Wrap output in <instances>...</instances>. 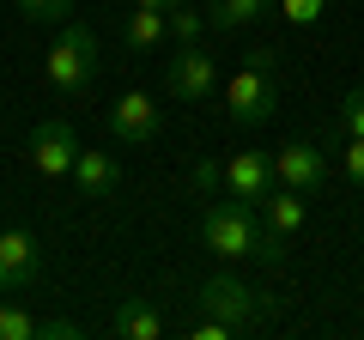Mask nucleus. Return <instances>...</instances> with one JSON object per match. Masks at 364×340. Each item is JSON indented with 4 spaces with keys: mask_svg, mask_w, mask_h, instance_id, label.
Wrapping results in <instances>:
<instances>
[{
    "mask_svg": "<svg viewBox=\"0 0 364 340\" xmlns=\"http://www.w3.org/2000/svg\"><path fill=\"white\" fill-rule=\"evenodd\" d=\"M200 243H207L213 255H225V262H243V255H255V262H267V267L286 262V237H273L267 225H261V207H249V201H237V195L207 201V213H200Z\"/></svg>",
    "mask_w": 364,
    "mask_h": 340,
    "instance_id": "1",
    "label": "nucleus"
},
{
    "mask_svg": "<svg viewBox=\"0 0 364 340\" xmlns=\"http://www.w3.org/2000/svg\"><path fill=\"white\" fill-rule=\"evenodd\" d=\"M273 61H279L273 49H255V55L231 73V85H225V116H231L237 128H261V122H273V110H279V79H273Z\"/></svg>",
    "mask_w": 364,
    "mask_h": 340,
    "instance_id": "2",
    "label": "nucleus"
},
{
    "mask_svg": "<svg viewBox=\"0 0 364 340\" xmlns=\"http://www.w3.org/2000/svg\"><path fill=\"white\" fill-rule=\"evenodd\" d=\"M43 73H49V85L55 92H85L91 79H97V37H91L85 25H73L67 18L61 31H55V43H49V55H43Z\"/></svg>",
    "mask_w": 364,
    "mask_h": 340,
    "instance_id": "3",
    "label": "nucleus"
},
{
    "mask_svg": "<svg viewBox=\"0 0 364 340\" xmlns=\"http://www.w3.org/2000/svg\"><path fill=\"white\" fill-rule=\"evenodd\" d=\"M195 298H200V316H219V322H231L237 334L273 316V298H261V292H255V286H243L237 274H213L207 286L195 292Z\"/></svg>",
    "mask_w": 364,
    "mask_h": 340,
    "instance_id": "4",
    "label": "nucleus"
},
{
    "mask_svg": "<svg viewBox=\"0 0 364 340\" xmlns=\"http://www.w3.org/2000/svg\"><path fill=\"white\" fill-rule=\"evenodd\" d=\"M164 85H170L176 104H207V97L219 92V61H213V49L176 43V55H170V67H164Z\"/></svg>",
    "mask_w": 364,
    "mask_h": 340,
    "instance_id": "5",
    "label": "nucleus"
},
{
    "mask_svg": "<svg viewBox=\"0 0 364 340\" xmlns=\"http://www.w3.org/2000/svg\"><path fill=\"white\" fill-rule=\"evenodd\" d=\"M31 170L37 176H49V183H61V176H73V164H79V134H73V122H37L31 128Z\"/></svg>",
    "mask_w": 364,
    "mask_h": 340,
    "instance_id": "6",
    "label": "nucleus"
},
{
    "mask_svg": "<svg viewBox=\"0 0 364 340\" xmlns=\"http://www.w3.org/2000/svg\"><path fill=\"white\" fill-rule=\"evenodd\" d=\"M109 134H116L122 146H152L158 134H164V110H158L152 92H122L116 104H109Z\"/></svg>",
    "mask_w": 364,
    "mask_h": 340,
    "instance_id": "7",
    "label": "nucleus"
},
{
    "mask_svg": "<svg viewBox=\"0 0 364 340\" xmlns=\"http://www.w3.org/2000/svg\"><path fill=\"white\" fill-rule=\"evenodd\" d=\"M273 188H279L273 152H231V158H225V195H237V201H249V207H261Z\"/></svg>",
    "mask_w": 364,
    "mask_h": 340,
    "instance_id": "8",
    "label": "nucleus"
},
{
    "mask_svg": "<svg viewBox=\"0 0 364 340\" xmlns=\"http://www.w3.org/2000/svg\"><path fill=\"white\" fill-rule=\"evenodd\" d=\"M43 280V243L31 231H0V292H31Z\"/></svg>",
    "mask_w": 364,
    "mask_h": 340,
    "instance_id": "9",
    "label": "nucleus"
},
{
    "mask_svg": "<svg viewBox=\"0 0 364 340\" xmlns=\"http://www.w3.org/2000/svg\"><path fill=\"white\" fill-rule=\"evenodd\" d=\"M273 170H279V183L298 188V195H316V188L328 183V158H322V146H310V140H286L273 152Z\"/></svg>",
    "mask_w": 364,
    "mask_h": 340,
    "instance_id": "10",
    "label": "nucleus"
},
{
    "mask_svg": "<svg viewBox=\"0 0 364 340\" xmlns=\"http://www.w3.org/2000/svg\"><path fill=\"white\" fill-rule=\"evenodd\" d=\"M109 334H116V340H158V334H164V316H158L152 298L128 292V298L109 310Z\"/></svg>",
    "mask_w": 364,
    "mask_h": 340,
    "instance_id": "11",
    "label": "nucleus"
},
{
    "mask_svg": "<svg viewBox=\"0 0 364 340\" xmlns=\"http://www.w3.org/2000/svg\"><path fill=\"white\" fill-rule=\"evenodd\" d=\"M73 188L85 201H104L122 188V164L109 152H97V146H79V164H73Z\"/></svg>",
    "mask_w": 364,
    "mask_h": 340,
    "instance_id": "12",
    "label": "nucleus"
},
{
    "mask_svg": "<svg viewBox=\"0 0 364 340\" xmlns=\"http://www.w3.org/2000/svg\"><path fill=\"white\" fill-rule=\"evenodd\" d=\"M122 43H128L134 55H152L170 43V13H158V6H134L128 25H122Z\"/></svg>",
    "mask_w": 364,
    "mask_h": 340,
    "instance_id": "13",
    "label": "nucleus"
},
{
    "mask_svg": "<svg viewBox=\"0 0 364 340\" xmlns=\"http://www.w3.org/2000/svg\"><path fill=\"white\" fill-rule=\"evenodd\" d=\"M261 225H267L273 237H286V243H291V237L304 231V195H298V188H286V183H279V188H273L267 201H261Z\"/></svg>",
    "mask_w": 364,
    "mask_h": 340,
    "instance_id": "14",
    "label": "nucleus"
},
{
    "mask_svg": "<svg viewBox=\"0 0 364 340\" xmlns=\"http://www.w3.org/2000/svg\"><path fill=\"white\" fill-rule=\"evenodd\" d=\"M273 13V0H207V25L213 31H243L255 18Z\"/></svg>",
    "mask_w": 364,
    "mask_h": 340,
    "instance_id": "15",
    "label": "nucleus"
},
{
    "mask_svg": "<svg viewBox=\"0 0 364 340\" xmlns=\"http://www.w3.org/2000/svg\"><path fill=\"white\" fill-rule=\"evenodd\" d=\"M0 340H37V316L0 298Z\"/></svg>",
    "mask_w": 364,
    "mask_h": 340,
    "instance_id": "16",
    "label": "nucleus"
},
{
    "mask_svg": "<svg viewBox=\"0 0 364 340\" xmlns=\"http://www.w3.org/2000/svg\"><path fill=\"white\" fill-rule=\"evenodd\" d=\"M73 6H79V0H18V13L37 18V25H67V18H73Z\"/></svg>",
    "mask_w": 364,
    "mask_h": 340,
    "instance_id": "17",
    "label": "nucleus"
},
{
    "mask_svg": "<svg viewBox=\"0 0 364 340\" xmlns=\"http://www.w3.org/2000/svg\"><path fill=\"white\" fill-rule=\"evenodd\" d=\"M200 31H207V18L182 0V6H170V43H200Z\"/></svg>",
    "mask_w": 364,
    "mask_h": 340,
    "instance_id": "18",
    "label": "nucleus"
},
{
    "mask_svg": "<svg viewBox=\"0 0 364 340\" xmlns=\"http://www.w3.org/2000/svg\"><path fill=\"white\" fill-rule=\"evenodd\" d=\"M273 13L286 18V25H316L328 13V0H273Z\"/></svg>",
    "mask_w": 364,
    "mask_h": 340,
    "instance_id": "19",
    "label": "nucleus"
},
{
    "mask_svg": "<svg viewBox=\"0 0 364 340\" xmlns=\"http://www.w3.org/2000/svg\"><path fill=\"white\" fill-rule=\"evenodd\" d=\"M340 128H346V140H364V85L340 97Z\"/></svg>",
    "mask_w": 364,
    "mask_h": 340,
    "instance_id": "20",
    "label": "nucleus"
},
{
    "mask_svg": "<svg viewBox=\"0 0 364 340\" xmlns=\"http://www.w3.org/2000/svg\"><path fill=\"white\" fill-rule=\"evenodd\" d=\"M188 176H195V188H200V195L225 188V164H219V158H195V170H188Z\"/></svg>",
    "mask_w": 364,
    "mask_h": 340,
    "instance_id": "21",
    "label": "nucleus"
},
{
    "mask_svg": "<svg viewBox=\"0 0 364 340\" xmlns=\"http://www.w3.org/2000/svg\"><path fill=\"white\" fill-rule=\"evenodd\" d=\"M85 328L73 322V316H49V322H37V340H79Z\"/></svg>",
    "mask_w": 364,
    "mask_h": 340,
    "instance_id": "22",
    "label": "nucleus"
},
{
    "mask_svg": "<svg viewBox=\"0 0 364 340\" xmlns=\"http://www.w3.org/2000/svg\"><path fill=\"white\" fill-rule=\"evenodd\" d=\"M340 164H346V183L364 188V140H346V158H340Z\"/></svg>",
    "mask_w": 364,
    "mask_h": 340,
    "instance_id": "23",
    "label": "nucleus"
},
{
    "mask_svg": "<svg viewBox=\"0 0 364 340\" xmlns=\"http://www.w3.org/2000/svg\"><path fill=\"white\" fill-rule=\"evenodd\" d=\"M134 6H158V13H170V6H182V0H134Z\"/></svg>",
    "mask_w": 364,
    "mask_h": 340,
    "instance_id": "24",
    "label": "nucleus"
}]
</instances>
